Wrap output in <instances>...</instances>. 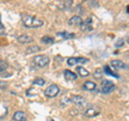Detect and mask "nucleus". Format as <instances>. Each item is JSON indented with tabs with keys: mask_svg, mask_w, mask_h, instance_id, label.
<instances>
[{
	"mask_svg": "<svg viewBox=\"0 0 129 121\" xmlns=\"http://www.w3.org/2000/svg\"><path fill=\"white\" fill-rule=\"evenodd\" d=\"M22 22H23V25L26 28H39L43 25L42 19L37 18L31 15H28V14L22 15Z\"/></svg>",
	"mask_w": 129,
	"mask_h": 121,
	"instance_id": "obj_1",
	"label": "nucleus"
},
{
	"mask_svg": "<svg viewBox=\"0 0 129 121\" xmlns=\"http://www.w3.org/2000/svg\"><path fill=\"white\" fill-rule=\"evenodd\" d=\"M34 62L39 68H44L50 63V58L46 55H38L34 58Z\"/></svg>",
	"mask_w": 129,
	"mask_h": 121,
	"instance_id": "obj_2",
	"label": "nucleus"
},
{
	"mask_svg": "<svg viewBox=\"0 0 129 121\" xmlns=\"http://www.w3.org/2000/svg\"><path fill=\"white\" fill-rule=\"evenodd\" d=\"M58 93H59V87L55 84H52L51 86H48L45 89V91H44V94H45L46 98H55Z\"/></svg>",
	"mask_w": 129,
	"mask_h": 121,
	"instance_id": "obj_3",
	"label": "nucleus"
},
{
	"mask_svg": "<svg viewBox=\"0 0 129 121\" xmlns=\"http://www.w3.org/2000/svg\"><path fill=\"white\" fill-rule=\"evenodd\" d=\"M115 90V85L113 84L111 80H103L101 84V92L104 94L111 93Z\"/></svg>",
	"mask_w": 129,
	"mask_h": 121,
	"instance_id": "obj_4",
	"label": "nucleus"
},
{
	"mask_svg": "<svg viewBox=\"0 0 129 121\" xmlns=\"http://www.w3.org/2000/svg\"><path fill=\"white\" fill-rule=\"evenodd\" d=\"M88 62V59L87 58H83V57H70L69 59L67 60V63L68 66H75L78 63H81V64H84Z\"/></svg>",
	"mask_w": 129,
	"mask_h": 121,
	"instance_id": "obj_5",
	"label": "nucleus"
},
{
	"mask_svg": "<svg viewBox=\"0 0 129 121\" xmlns=\"http://www.w3.org/2000/svg\"><path fill=\"white\" fill-rule=\"evenodd\" d=\"M99 114H100V109L95 107V106L87 108V109L85 110V112H84V115H85L87 118H94V117L98 116Z\"/></svg>",
	"mask_w": 129,
	"mask_h": 121,
	"instance_id": "obj_6",
	"label": "nucleus"
},
{
	"mask_svg": "<svg viewBox=\"0 0 129 121\" xmlns=\"http://www.w3.org/2000/svg\"><path fill=\"white\" fill-rule=\"evenodd\" d=\"M71 102L73 104H75V105H78V106H84V105L87 104L86 100L81 95H73L71 98Z\"/></svg>",
	"mask_w": 129,
	"mask_h": 121,
	"instance_id": "obj_7",
	"label": "nucleus"
},
{
	"mask_svg": "<svg viewBox=\"0 0 129 121\" xmlns=\"http://www.w3.org/2000/svg\"><path fill=\"white\" fill-rule=\"evenodd\" d=\"M91 22H92V19L90 17H88V18L85 19V21H83L82 24L80 25L81 30L82 31H89V30H91L92 29L91 28Z\"/></svg>",
	"mask_w": 129,
	"mask_h": 121,
	"instance_id": "obj_8",
	"label": "nucleus"
},
{
	"mask_svg": "<svg viewBox=\"0 0 129 121\" xmlns=\"http://www.w3.org/2000/svg\"><path fill=\"white\" fill-rule=\"evenodd\" d=\"M111 66L116 69V70H122V69H128V66L126 63H124L120 60H112L111 61Z\"/></svg>",
	"mask_w": 129,
	"mask_h": 121,
	"instance_id": "obj_9",
	"label": "nucleus"
},
{
	"mask_svg": "<svg viewBox=\"0 0 129 121\" xmlns=\"http://www.w3.org/2000/svg\"><path fill=\"white\" fill-rule=\"evenodd\" d=\"M27 116L23 110H17L14 112L13 115V120L14 121H26Z\"/></svg>",
	"mask_w": 129,
	"mask_h": 121,
	"instance_id": "obj_10",
	"label": "nucleus"
},
{
	"mask_svg": "<svg viewBox=\"0 0 129 121\" xmlns=\"http://www.w3.org/2000/svg\"><path fill=\"white\" fill-rule=\"evenodd\" d=\"M83 90H85V91H94L96 90V88H97V85L94 83V82H90V80H88V82H85L83 84Z\"/></svg>",
	"mask_w": 129,
	"mask_h": 121,
	"instance_id": "obj_11",
	"label": "nucleus"
},
{
	"mask_svg": "<svg viewBox=\"0 0 129 121\" xmlns=\"http://www.w3.org/2000/svg\"><path fill=\"white\" fill-rule=\"evenodd\" d=\"M17 41L22 44H28V43L34 42V39L28 34H22V35H18L17 37Z\"/></svg>",
	"mask_w": 129,
	"mask_h": 121,
	"instance_id": "obj_12",
	"label": "nucleus"
},
{
	"mask_svg": "<svg viewBox=\"0 0 129 121\" xmlns=\"http://www.w3.org/2000/svg\"><path fill=\"white\" fill-rule=\"evenodd\" d=\"M63 76L64 78H66L67 80H69V82H71V80H75L76 78H78V75H76V73H74V72H72L70 70H66L63 72Z\"/></svg>",
	"mask_w": 129,
	"mask_h": 121,
	"instance_id": "obj_13",
	"label": "nucleus"
},
{
	"mask_svg": "<svg viewBox=\"0 0 129 121\" xmlns=\"http://www.w3.org/2000/svg\"><path fill=\"white\" fill-rule=\"evenodd\" d=\"M82 22H83L82 17L75 15V16H72V17L69 19V25H71V26H80L81 24H82Z\"/></svg>",
	"mask_w": 129,
	"mask_h": 121,
	"instance_id": "obj_14",
	"label": "nucleus"
},
{
	"mask_svg": "<svg viewBox=\"0 0 129 121\" xmlns=\"http://www.w3.org/2000/svg\"><path fill=\"white\" fill-rule=\"evenodd\" d=\"M57 35H59V37H61L62 39L64 40H68V39H73L75 38V34L74 33H69V32H58Z\"/></svg>",
	"mask_w": 129,
	"mask_h": 121,
	"instance_id": "obj_15",
	"label": "nucleus"
},
{
	"mask_svg": "<svg viewBox=\"0 0 129 121\" xmlns=\"http://www.w3.org/2000/svg\"><path fill=\"white\" fill-rule=\"evenodd\" d=\"M104 73L108 74V75L114 76V77H116V78H119V75H118L117 73H115V72H113L109 66H106V67H104Z\"/></svg>",
	"mask_w": 129,
	"mask_h": 121,
	"instance_id": "obj_16",
	"label": "nucleus"
},
{
	"mask_svg": "<svg viewBox=\"0 0 129 121\" xmlns=\"http://www.w3.org/2000/svg\"><path fill=\"white\" fill-rule=\"evenodd\" d=\"M41 50V48L37 45H31L30 47L27 48V54H34V53H39V51Z\"/></svg>",
	"mask_w": 129,
	"mask_h": 121,
	"instance_id": "obj_17",
	"label": "nucleus"
},
{
	"mask_svg": "<svg viewBox=\"0 0 129 121\" xmlns=\"http://www.w3.org/2000/svg\"><path fill=\"white\" fill-rule=\"evenodd\" d=\"M76 72H78L81 76H88L89 75V72H88L86 69H84L83 67H81V66H79L78 68H76Z\"/></svg>",
	"mask_w": 129,
	"mask_h": 121,
	"instance_id": "obj_18",
	"label": "nucleus"
},
{
	"mask_svg": "<svg viewBox=\"0 0 129 121\" xmlns=\"http://www.w3.org/2000/svg\"><path fill=\"white\" fill-rule=\"evenodd\" d=\"M41 41L44 44H48V45H51V44L54 43V38L50 37V35H44V37L41 39Z\"/></svg>",
	"mask_w": 129,
	"mask_h": 121,
	"instance_id": "obj_19",
	"label": "nucleus"
},
{
	"mask_svg": "<svg viewBox=\"0 0 129 121\" xmlns=\"http://www.w3.org/2000/svg\"><path fill=\"white\" fill-rule=\"evenodd\" d=\"M8 62L5 61V60H1L0 59V72H3V71H6L7 69H8Z\"/></svg>",
	"mask_w": 129,
	"mask_h": 121,
	"instance_id": "obj_20",
	"label": "nucleus"
},
{
	"mask_svg": "<svg viewBox=\"0 0 129 121\" xmlns=\"http://www.w3.org/2000/svg\"><path fill=\"white\" fill-rule=\"evenodd\" d=\"M45 84V80L43 78H36L34 80V85H39V86H43V85Z\"/></svg>",
	"mask_w": 129,
	"mask_h": 121,
	"instance_id": "obj_21",
	"label": "nucleus"
},
{
	"mask_svg": "<svg viewBox=\"0 0 129 121\" xmlns=\"http://www.w3.org/2000/svg\"><path fill=\"white\" fill-rule=\"evenodd\" d=\"M95 77L96 78H101V76H102V71L100 70V69H97V70L95 71Z\"/></svg>",
	"mask_w": 129,
	"mask_h": 121,
	"instance_id": "obj_22",
	"label": "nucleus"
},
{
	"mask_svg": "<svg viewBox=\"0 0 129 121\" xmlns=\"http://www.w3.org/2000/svg\"><path fill=\"white\" fill-rule=\"evenodd\" d=\"M123 44H124V40H123V39H119L118 41L116 42L115 46H116V47H120V46H123Z\"/></svg>",
	"mask_w": 129,
	"mask_h": 121,
	"instance_id": "obj_23",
	"label": "nucleus"
},
{
	"mask_svg": "<svg viewBox=\"0 0 129 121\" xmlns=\"http://www.w3.org/2000/svg\"><path fill=\"white\" fill-rule=\"evenodd\" d=\"M8 86L7 83H3V82H0V89H6Z\"/></svg>",
	"mask_w": 129,
	"mask_h": 121,
	"instance_id": "obj_24",
	"label": "nucleus"
},
{
	"mask_svg": "<svg viewBox=\"0 0 129 121\" xmlns=\"http://www.w3.org/2000/svg\"><path fill=\"white\" fill-rule=\"evenodd\" d=\"M0 29H5V26H3V24L1 22V16H0Z\"/></svg>",
	"mask_w": 129,
	"mask_h": 121,
	"instance_id": "obj_25",
	"label": "nucleus"
},
{
	"mask_svg": "<svg viewBox=\"0 0 129 121\" xmlns=\"http://www.w3.org/2000/svg\"><path fill=\"white\" fill-rule=\"evenodd\" d=\"M127 12H128V13H129V6L127 7Z\"/></svg>",
	"mask_w": 129,
	"mask_h": 121,
	"instance_id": "obj_26",
	"label": "nucleus"
},
{
	"mask_svg": "<svg viewBox=\"0 0 129 121\" xmlns=\"http://www.w3.org/2000/svg\"><path fill=\"white\" fill-rule=\"evenodd\" d=\"M127 43H128V44H129V37H128V38H127Z\"/></svg>",
	"mask_w": 129,
	"mask_h": 121,
	"instance_id": "obj_27",
	"label": "nucleus"
},
{
	"mask_svg": "<svg viewBox=\"0 0 129 121\" xmlns=\"http://www.w3.org/2000/svg\"><path fill=\"white\" fill-rule=\"evenodd\" d=\"M50 121H54V120H53V119H51V120H50Z\"/></svg>",
	"mask_w": 129,
	"mask_h": 121,
	"instance_id": "obj_28",
	"label": "nucleus"
}]
</instances>
